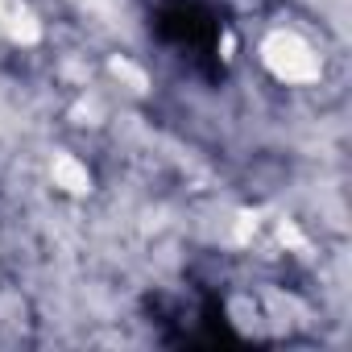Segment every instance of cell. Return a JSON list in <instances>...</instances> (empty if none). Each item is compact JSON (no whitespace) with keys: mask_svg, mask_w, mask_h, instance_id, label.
<instances>
[{"mask_svg":"<svg viewBox=\"0 0 352 352\" xmlns=\"http://www.w3.org/2000/svg\"><path fill=\"white\" fill-rule=\"evenodd\" d=\"M265 54H270V63L278 67V75H286V79H307V75H315L311 50H307L302 42H294V38H274V42L265 46Z\"/></svg>","mask_w":352,"mask_h":352,"instance_id":"cell-1","label":"cell"}]
</instances>
